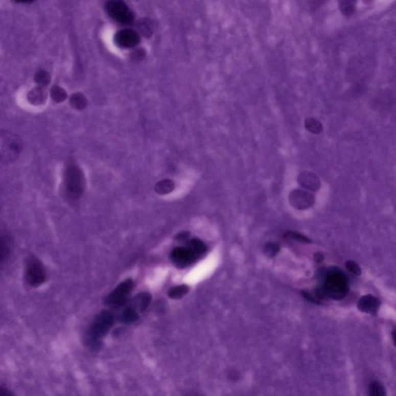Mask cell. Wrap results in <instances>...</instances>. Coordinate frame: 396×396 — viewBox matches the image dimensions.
<instances>
[{
	"mask_svg": "<svg viewBox=\"0 0 396 396\" xmlns=\"http://www.w3.org/2000/svg\"><path fill=\"white\" fill-rule=\"evenodd\" d=\"M11 252V246H10V241L7 236L3 235L1 238V246H0V260L1 263H4L6 260H8Z\"/></svg>",
	"mask_w": 396,
	"mask_h": 396,
	"instance_id": "ac0fdd59",
	"label": "cell"
},
{
	"mask_svg": "<svg viewBox=\"0 0 396 396\" xmlns=\"http://www.w3.org/2000/svg\"><path fill=\"white\" fill-rule=\"evenodd\" d=\"M46 98H48V93L41 86L37 87L31 90L27 96V99L30 103L34 105H42L46 102Z\"/></svg>",
	"mask_w": 396,
	"mask_h": 396,
	"instance_id": "4fadbf2b",
	"label": "cell"
},
{
	"mask_svg": "<svg viewBox=\"0 0 396 396\" xmlns=\"http://www.w3.org/2000/svg\"><path fill=\"white\" fill-rule=\"evenodd\" d=\"M188 290L189 289L187 286H178V287H174L170 290L168 295L171 299H180L188 293Z\"/></svg>",
	"mask_w": 396,
	"mask_h": 396,
	"instance_id": "cb8c5ba5",
	"label": "cell"
},
{
	"mask_svg": "<svg viewBox=\"0 0 396 396\" xmlns=\"http://www.w3.org/2000/svg\"><path fill=\"white\" fill-rule=\"evenodd\" d=\"M135 287V283L132 278H127L119 284L108 296L105 297V304L111 308L118 309L123 307L127 301L128 296Z\"/></svg>",
	"mask_w": 396,
	"mask_h": 396,
	"instance_id": "8992f818",
	"label": "cell"
},
{
	"mask_svg": "<svg viewBox=\"0 0 396 396\" xmlns=\"http://www.w3.org/2000/svg\"><path fill=\"white\" fill-rule=\"evenodd\" d=\"M15 2L19 3V4H32L36 0H14Z\"/></svg>",
	"mask_w": 396,
	"mask_h": 396,
	"instance_id": "f1b7e54d",
	"label": "cell"
},
{
	"mask_svg": "<svg viewBox=\"0 0 396 396\" xmlns=\"http://www.w3.org/2000/svg\"><path fill=\"white\" fill-rule=\"evenodd\" d=\"M145 55L146 53L144 50L138 49L137 51H134V52L132 53V56H131V57H132V60H133V61H141V60L144 59Z\"/></svg>",
	"mask_w": 396,
	"mask_h": 396,
	"instance_id": "4316f807",
	"label": "cell"
},
{
	"mask_svg": "<svg viewBox=\"0 0 396 396\" xmlns=\"http://www.w3.org/2000/svg\"><path fill=\"white\" fill-rule=\"evenodd\" d=\"M34 80L36 82L40 85V86L43 87L46 86L51 82V76L48 72L45 71H39L35 74L34 76Z\"/></svg>",
	"mask_w": 396,
	"mask_h": 396,
	"instance_id": "d4e9b609",
	"label": "cell"
},
{
	"mask_svg": "<svg viewBox=\"0 0 396 396\" xmlns=\"http://www.w3.org/2000/svg\"><path fill=\"white\" fill-rule=\"evenodd\" d=\"M290 202L295 208H310L314 204V197L312 194L302 190H295L290 195Z\"/></svg>",
	"mask_w": 396,
	"mask_h": 396,
	"instance_id": "30bf717a",
	"label": "cell"
},
{
	"mask_svg": "<svg viewBox=\"0 0 396 396\" xmlns=\"http://www.w3.org/2000/svg\"><path fill=\"white\" fill-rule=\"evenodd\" d=\"M137 27L138 31L146 37H150L154 31L153 22L147 18L140 19L137 24Z\"/></svg>",
	"mask_w": 396,
	"mask_h": 396,
	"instance_id": "9a60e30c",
	"label": "cell"
},
{
	"mask_svg": "<svg viewBox=\"0 0 396 396\" xmlns=\"http://www.w3.org/2000/svg\"><path fill=\"white\" fill-rule=\"evenodd\" d=\"M51 96L54 102L57 103H61L67 99V92L64 88H61L58 85H54L51 90Z\"/></svg>",
	"mask_w": 396,
	"mask_h": 396,
	"instance_id": "44dd1931",
	"label": "cell"
},
{
	"mask_svg": "<svg viewBox=\"0 0 396 396\" xmlns=\"http://www.w3.org/2000/svg\"><path fill=\"white\" fill-rule=\"evenodd\" d=\"M138 317H139V316H138V314L135 308L127 307L123 310V312L120 314V320L122 323H125V324H131V323L136 322L138 320Z\"/></svg>",
	"mask_w": 396,
	"mask_h": 396,
	"instance_id": "5bb4252c",
	"label": "cell"
},
{
	"mask_svg": "<svg viewBox=\"0 0 396 396\" xmlns=\"http://www.w3.org/2000/svg\"><path fill=\"white\" fill-rule=\"evenodd\" d=\"M151 300V295L148 293H140L138 296H135V304H137V305H138L141 312H144L148 308Z\"/></svg>",
	"mask_w": 396,
	"mask_h": 396,
	"instance_id": "ffe728a7",
	"label": "cell"
},
{
	"mask_svg": "<svg viewBox=\"0 0 396 396\" xmlns=\"http://www.w3.org/2000/svg\"><path fill=\"white\" fill-rule=\"evenodd\" d=\"M392 338L393 341H394V344H395L396 345V330L392 332Z\"/></svg>",
	"mask_w": 396,
	"mask_h": 396,
	"instance_id": "f546056e",
	"label": "cell"
},
{
	"mask_svg": "<svg viewBox=\"0 0 396 396\" xmlns=\"http://www.w3.org/2000/svg\"><path fill=\"white\" fill-rule=\"evenodd\" d=\"M114 41L120 48H132L139 43L140 37L138 33L133 30H121L115 34Z\"/></svg>",
	"mask_w": 396,
	"mask_h": 396,
	"instance_id": "9c48e42d",
	"label": "cell"
},
{
	"mask_svg": "<svg viewBox=\"0 0 396 396\" xmlns=\"http://www.w3.org/2000/svg\"><path fill=\"white\" fill-rule=\"evenodd\" d=\"M25 278L27 284L38 287L46 279V270L41 262L34 257H30L26 263Z\"/></svg>",
	"mask_w": 396,
	"mask_h": 396,
	"instance_id": "ba28073f",
	"label": "cell"
},
{
	"mask_svg": "<svg viewBox=\"0 0 396 396\" xmlns=\"http://www.w3.org/2000/svg\"><path fill=\"white\" fill-rule=\"evenodd\" d=\"M345 266L346 268H347V270H348L351 273L354 274V275H361L362 271H361V267H360L359 265H358V263H355V261L349 260V261H347V263H345Z\"/></svg>",
	"mask_w": 396,
	"mask_h": 396,
	"instance_id": "484cf974",
	"label": "cell"
},
{
	"mask_svg": "<svg viewBox=\"0 0 396 396\" xmlns=\"http://www.w3.org/2000/svg\"><path fill=\"white\" fill-rule=\"evenodd\" d=\"M381 301L372 295H365L359 299L358 308L364 314L376 315L380 308Z\"/></svg>",
	"mask_w": 396,
	"mask_h": 396,
	"instance_id": "8fae6325",
	"label": "cell"
},
{
	"mask_svg": "<svg viewBox=\"0 0 396 396\" xmlns=\"http://www.w3.org/2000/svg\"><path fill=\"white\" fill-rule=\"evenodd\" d=\"M348 292V280L342 271L331 269L328 271L322 287L317 290V299L325 297L340 300L344 299Z\"/></svg>",
	"mask_w": 396,
	"mask_h": 396,
	"instance_id": "6da1fadb",
	"label": "cell"
},
{
	"mask_svg": "<svg viewBox=\"0 0 396 396\" xmlns=\"http://www.w3.org/2000/svg\"><path fill=\"white\" fill-rule=\"evenodd\" d=\"M299 185L305 189L317 191L320 188V180L317 175L309 171L301 173L298 177Z\"/></svg>",
	"mask_w": 396,
	"mask_h": 396,
	"instance_id": "7c38bea8",
	"label": "cell"
},
{
	"mask_svg": "<svg viewBox=\"0 0 396 396\" xmlns=\"http://www.w3.org/2000/svg\"><path fill=\"white\" fill-rule=\"evenodd\" d=\"M358 0H339V7L342 14L349 16L355 11Z\"/></svg>",
	"mask_w": 396,
	"mask_h": 396,
	"instance_id": "e0dca14e",
	"label": "cell"
},
{
	"mask_svg": "<svg viewBox=\"0 0 396 396\" xmlns=\"http://www.w3.org/2000/svg\"><path fill=\"white\" fill-rule=\"evenodd\" d=\"M206 250L207 247L201 240L194 239L190 241L188 247L174 248L171 253V260L177 267H188L204 254Z\"/></svg>",
	"mask_w": 396,
	"mask_h": 396,
	"instance_id": "3957f363",
	"label": "cell"
},
{
	"mask_svg": "<svg viewBox=\"0 0 396 396\" xmlns=\"http://www.w3.org/2000/svg\"><path fill=\"white\" fill-rule=\"evenodd\" d=\"M22 149V141L19 135L10 131H2L0 136V157L2 162L16 160Z\"/></svg>",
	"mask_w": 396,
	"mask_h": 396,
	"instance_id": "277c9868",
	"label": "cell"
},
{
	"mask_svg": "<svg viewBox=\"0 0 396 396\" xmlns=\"http://www.w3.org/2000/svg\"><path fill=\"white\" fill-rule=\"evenodd\" d=\"M305 126L307 130L314 134H320L323 130L321 123L315 119H307L305 121Z\"/></svg>",
	"mask_w": 396,
	"mask_h": 396,
	"instance_id": "7402d4cb",
	"label": "cell"
},
{
	"mask_svg": "<svg viewBox=\"0 0 396 396\" xmlns=\"http://www.w3.org/2000/svg\"><path fill=\"white\" fill-rule=\"evenodd\" d=\"M12 392H10V390L4 388V386H1L0 388V396H11Z\"/></svg>",
	"mask_w": 396,
	"mask_h": 396,
	"instance_id": "83f0119b",
	"label": "cell"
},
{
	"mask_svg": "<svg viewBox=\"0 0 396 396\" xmlns=\"http://www.w3.org/2000/svg\"><path fill=\"white\" fill-rule=\"evenodd\" d=\"M84 174L81 169L75 164H69L64 174V186L66 194L72 199H78L84 192Z\"/></svg>",
	"mask_w": 396,
	"mask_h": 396,
	"instance_id": "5b68a950",
	"label": "cell"
},
{
	"mask_svg": "<svg viewBox=\"0 0 396 396\" xmlns=\"http://www.w3.org/2000/svg\"><path fill=\"white\" fill-rule=\"evenodd\" d=\"M70 104L75 109L81 110L86 107L88 101L81 93H75L71 96Z\"/></svg>",
	"mask_w": 396,
	"mask_h": 396,
	"instance_id": "d6986e66",
	"label": "cell"
},
{
	"mask_svg": "<svg viewBox=\"0 0 396 396\" xmlns=\"http://www.w3.org/2000/svg\"><path fill=\"white\" fill-rule=\"evenodd\" d=\"M108 16L123 25H130L134 22V14L123 0H109L105 5Z\"/></svg>",
	"mask_w": 396,
	"mask_h": 396,
	"instance_id": "52a82bcc",
	"label": "cell"
},
{
	"mask_svg": "<svg viewBox=\"0 0 396 396\" xmlns=\"http://www.w3.org/2000/svg\"><path fill=\"white\" fill-rule=\"evenodd\" d=\"M174 188H175V184L174 181L171 180H164L156 183L155 191L160 195H165L172 192Z\"/></svg>",
	"mask_w": 396,
	"mask_h": 396,
	"instance_id": "2e32d148",
	"label": "cell"
},
{
	"mask_svg": "<svg viewBox=\"0 0 396 396\" xmlns=\"http://www.w3.org/2000/svg\"><path fill=\"white\" fill-rule=\"evenodd\" d=\"M370 395L372 396H385L386 395V391L384 385L378 381L371 382L368 388Z\"/></svg>",
	"mask_w": 396,
	"mask_h": 396,
	"instance_id": "603a6c76",
	"label": "cell"
},
{
	"mask_svg": "<svg viewBox=\"0 0 396 396\" xmlns=\"http://www.w3.org/2000/svg\"><path fill=\"white\" fill-rule=\"evenodd\" d=\"M115 323V316L109 310H102L91 323L84 339L87 347L97 351L102 347L104 337Z\"/></svg>",
	"mask_w": 396,
	"mask_h": 396,
	"instance_id": "7a4b0ae2",
	"label": "cell"
}]
</instances>
